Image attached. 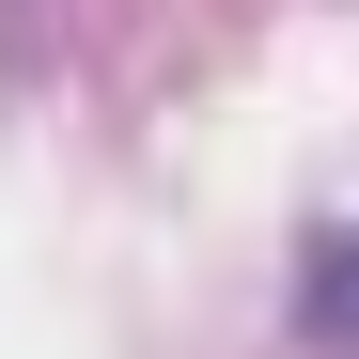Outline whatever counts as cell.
Wrapping results in <instances>:
<instances>
[]
</instances>
